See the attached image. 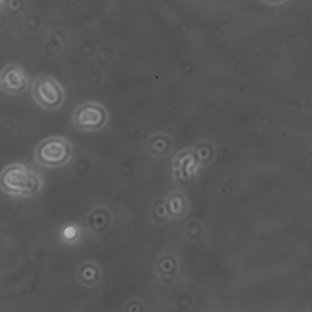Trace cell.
<instances>
[{
	"instance_id": "cell-1",
	"label": "cell",
	"mask_w": 312,
	"mask_h": 312,
	"mask_svg": "<svg viewBox=\"0 0 312 312\" xmlns=\"http://www.w3.org/2000/svg\"><path fill=\"white\" fill-rule=\"evenodd\" d=\"M43 176L28 164L15 162L3 168L0 175V189L15 199H30L42 191Z\"/></svg>"
},
{
	"instance_id": "cell-2",
	"label": "cell",
	"mask_w": 312,
	"mask_h": 312,
	"mask_svg": "<svg viewBox=\"0 0 312 312\" xmlns=\"http://www.w3.org/2000/svg\"><path fill=\"white\" fill-rule=\"evenodd\" d=\"M73 149L71 141L67 139L60 136L49 137L36 146L34 159L43 168H63L71 162Z\"/></svg>"
},
{
	"instance_id": "cell-3",
	"label": "cell",
	"mask_w": 312,
	"mask_h": 312,
	"mask_svg": "<svg viewBox=\"0 0 312 312\" xmlns=\"http://www.w3.org/2000/svg\"><path fill=\"white\" fill-rule=\"evenodd\" d=\"M108 120V111L97 102L83 103L72 112V126L81 132L95 133L101 131L106 127Z\"/></svg>"
},
{
	"instance_id": "cell-4",
	"label": "cell",
	"mask_w": 312,
	"mask_h": 312,
	"mask_svg": "<svg viewBox=\"0 0 312 312\" xmlns=\"http://www.w3.org/2000/svg\"><path fill=\"white\" fill-rule=\"evenodd\" d=\"M31 94L34 102L46 111L58 110L65 101L63 86L54 77L49 75H40L34 80Z\"/></svg>"
},
{
	"instance_id": "cell-5",
	"label": "cell",
	"mask_w": 312,
	"mask_h": 312,
	"mask_svg": "<svg viewBox=\"0 0 312 312\" xmlns=\"http://www.w3.org/2000/svg\"><path fill=\"white\" fill-rule=\"evenodd\" d=\"M29 83V77L19 64L10 63L3 68L0 75V84L6 95L21 96L28 91Z\"/></svg>"
},
{
	"instance_id": "cell-6",
	"label": "cell",
	"mask_w": 312,
	"mask_h": 312,
	"mask_svg": "<svg viewBox=\"0 0 312 312\" xmlns=\"http://www.w3.org/2000/svg\"><path fill=\"white\" fill-rule=\"evenodd\" d=\"M113 222L114 214L111 209L106 206H98L87 212L83 220V226L89 234L101 236L109 231Z\"/></svg>"
},
{
	"instance_id": "cell-7",
	"label": "cell",
	"mask_w": 312,
	"mask_h": 312,
	"mask_svg": "<svg viewBox=\"0 0 312 312\" xmlns=\"http://www.w3.org/2000/svg\"><path fill=\"white\" fill-rule=\"evenodd\" d=\"M156 278L162 286H171L179 274V259L171 251L161 253L155 260Z\"/></svg>"
},
{
	"instance_id": "cell-8",
	"label": "cell",
	"mask_w": 312,
	"mask_h": 312,
	"mask_svg": "<svg viewBox=\"0 0 312 312\" xmlns=\"http://www.w3.org/2000/svg\"><path fill=\"white\" fill-rule=\"evenodd\" d=\"M147 152L155 159L167 158L172 152L173 140L170 135L163 132L149 136L147 140Z\"/></svg>"
},
{
	"instance_id": "cell-9",
	"label": "cell",
	"mask_w": 312,
	"mask_h": 312,
	"mask_svg": "<svg viewBox=\"0 0 312 312\" xmlns=\"http://www.w3.org/2000/svg\"><path fill=\"white\" fill-rule=\"evenodd\" d=\"M77 282L84 288H94L100 283L103 278L101 266L94 261H83L76 270Z\"/></svg>"
},
{
	"instance_id": "cell-10",
	"label": "cell",
	"mask_w": 312,
	"mask_h": 312,
	"mask_svg": "<svg viewBox=\"0 0 312 312\" xmlns=\"http://www.w3.org/2000/svg\"><path fill=\"white\" fill-rule=\"evenodd\" d=\"M164 203L169 221L182 219L187 211L184 194L181 192H170L164 197Z\"/></svg>"
},
{
	"instance_id": "cell-11",
	"label": "cell",
	"mask_w": 312,
	"mask_h": 312,
	"mask_svg": "<svg viewBox=\"0 0 312 312\" xmlns=\"http://www.w3.org/2000/svg\"><path fill=\"white\" fill-rule=\"evenodd\" d=\"M81 237V227L76 224H66L60 231V238L65 245H74Z\"/></svg>"
},
{
	"instance_id": "cell-12",
	"label": "cell",
	"mask_w": 312,
	"mask_h": 312,
	"mask_svg": "<svg viewBox=\"0 0 312 312\" xmlns=\"http://www.w3.org/2000/svg\"><path fill=\"white\" fill-rule=\"evenodd\" d=\"M150 219L155 224L161 225L167 221H169L168 213L166 211V207L164 203V198H159L154 201L150 207Z\"/></svg>"
}]
</instances>
